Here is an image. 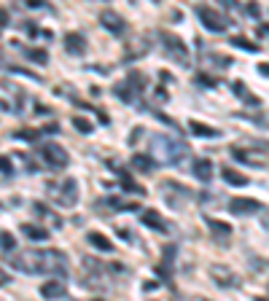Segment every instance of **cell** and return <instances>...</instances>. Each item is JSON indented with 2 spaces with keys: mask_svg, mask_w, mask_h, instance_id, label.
Returning <instances> with one entry per match:
<instances>
[{
  "mask_svg": "<svg viewBox=\"0 0 269 301\" xmlns=\"http://www.w3.org/2000/svg\"><path fill=\"white\" fill-rule=\"evenodd\" d=\"M11 266L25 274H67V255L62 250H27L11 258Z\"/></svg>",
  "mask_w": 269,
  "mask_h": 301,
  "instance_id": "obj_1",
  "label": "cell"
},
{
  "mask_svg": "<svg viewBox=\"0 0 269 301\" xmlns=\"http://www.w3.org/2000/svg\"><path fill=\"white\" fill-rule=\"evenodd\" d=\"M151 153H153V159L162 162V164H178L180 159L188 153V148H186V143L175 140L173 135L156 132L151 137Z\"/></svg>",
  "mask_w": 269,
  "mask_h": 301,
  "instance_id": "obj_2",
  "label": "cell"
},
{
  "mask_svg": "<svg viewBox=\"0 0 269 301\" xmlns=\"http://www.w3.org/2000/svg\"><path fill=\"white\" fill-rule=\"evenodd\" d=\"M46 191H49L51 199L60 204V207H76V202H78V186L73 178L49 180V183H46Z\"/></svg>",
  "mask_w": 269,
  "mask_h": 301,
  "instance_id": "obj_3",
  "label": "cell"
},
{
  "mask_svg": "<svg viewBox=\"0 0 269 301\" xmlns=\"http://www.w3.org/2000/svg\"><path fill=\"white\" fill-rule=\"evenodd\" d=\"M197 16L202 19L205 30H210V32H226V27H229V19L218 8H213V5H197Z\"/></svg>",
  "mask_w": 269,
  "mask_h": 301,
  "instance_id": "obj_4",
  "label": "cell"
},
{
  "mask_svg": "<svg viewBox=\"0 0 269 301\" xmlns=\"http://www.w3.org/2000/svg\"><path fill=\"white\" fill-rule=\"evenodd\" d=\"M38 156H41L43 164H46V167H51V169H65L67 164H70V156H67V151L62 148V145H57V143L41 145Z\"/></svg>",
  "mask_w": 269,
  "mask_h": 301,
  "instance_id": "obj_5",
  "label": "cell"
},
{
  "mask_svg": "<svg viewBox=\"0 0 269 301\" xmlns=\"http://www.w3.org/2000/svg\"><path fill=\"white\" fill-rule=\"evenodd\" d=\"M159 38H162V43H164V51H167L175 62H183V65H186V62H188L186 43H183L178 35H173V32H159Z\"/></svg>",
  "mask_w": 269,
  "mask_h": 301,
  "instance_id": "obj_6",
  "label": "cell"
},
{
  "mask_svg": "<svg viewBox=\"0 0 269 301\" xmlns=\"http://www.w3.org/2000/svg\"><path fill=\"white\" fill-rule=\"evenodd\" d=\"M261 210V202L256 199H248V196H234L229 199V213L232 215H253Z\"/></svg>",
  "mask_w": 269,
  "mask_h": 301,
  "instance_id": "obj_7",
  "label": "cell"
},
{
  "mask_svg": "<svg viewBox=\"0 0 269 301\" xmlns=\"http://www.w3.org/2000/svg\"><path fill=\"white\" fill-rule=\"evenodd\" d=\"M100 25L105 27L108 32H113V35H124L127 32V25H124V19L116 14V11H111V8H105L100 14Z\"/></svg>",
  "mask_w": 269,
  "mask_h": 301,
  "instance_id": "obj_8",
  "label": "cell"
},
{
  "mask_svg": "<svg viewBox=\"0 0 269 301\" xmlns=\"http://www.w3.org/2000/svg\"><path fill=\"white\" fill-rule=\"evenodd\" d=\"M210 277H213L215 282H218L221 288H237L239 285V280H237V274H234L232 269H226V266H210Z\"/></svg>",
  "mask_w": 269,
  "mask_h": 301,
  "instance_id": "obj_9",
  "label": "cell"
},
{
  "mask_svg": "<svg viewBox=\"0 0 269 301\" xmlns=\"http://www.w3.org/2000/svg\"><path fill=\"white\" fill-rule=\"evenodd\" d=\"M65 51L73 56H84L87 54V38L81 32H67L65 35Z\"/></svg>",
  "mask_w": 269,
  "mask_h": 301,
  "instance_id": "obj_10",
  "label": "cell"
},
{
  "mask_svg": "<svg viewBox=\"0 0 269 301\" xmlns=\"http://www.w3.org/2000/svg\"><path fill=\"white\" fill-rule=\"evenodd\" d=\"M41 296L43 299H62L65 296V282L60 280V277H54V280H49V282H43L41 285Z\"/></svg>",
  "mask_w": 269,
  "mask_h": 301,
  "instance_id": "obj_11",
  "label": "cell"
},
{
  "mask_svg": "<svg viewBox=\"0 0 269 301\" xmlns=\"http://www.w3.org/2000/svg\"><path fill=\"white\" fill-rule=\"evenodd\" d=\"M140 220L148 226V229H153V231H170V226L162 220V215H159L156 210H143Z\"/></svg>",
  "mask_w": 269,
  "mask_h": 301,
  "instance_id": "obj_12",
  "label": "cell"
},
{
  "mask_svg": "<svg viewBox=\"0 0 269 301\" xmlns=\"http://www.w3.org/2000/svg\"><path fill=\"white\" fill-rule=\"evenodd\" d=\"M232 156L237 159V162H242V164H250V167H264V159L253 156V153L245 151L242 145H234V148H232Z\"/></svg>",
  "mask_w": 269,
  "mask_h": 301,
  "instance_id": "obj_13",
  "label": "cell"
},
{
  "mask_svg": "<svg viewBox=\"0 0 269 301\" xmlns=\"http://www.w3.org/2000/svg\"><path fill=\"white\" fill-rule=\"evenodd\" d=\"M22 234H25L27 240H32V242L49 240V229H43V226H38V223H22Z\"/></svg>",
  "mask_w": 269,
  "mask_h": 301,
  "instance_id": "obj_14",
  "label": "cell"
},
{
  "mask_svg": "<svg viewBox=\"0 0 269 301\" xmlns=\"http://www.w3.org/2000/svg\"><path fill=\"white\" fill-rule=\"evenodd\" d=\"M221 178H224V183L234 186V189H242V186H248V175H239L237 169H232V167H224V169H221Z\"/></svg>",
  "mask_w": 269,
  "mask_h": 301,
  "instance_id": "obj_15",
  "label": "cell"
},
{
  "mask_svg": "<svg viewBox=\"0 0 269 301\" xmlns=\"http://www.w3.org/2000/svg\"><path fill=\"white\" fill-rule=\"evenodd\" d=\"M194 178H199V180H205V183H208L210 178H213V162H210V159H197V162H194Z\"/></svg>",
  "mask_w": 269,
  "mask_h": 301,
  "instance_id": "obj_16",
  "label": "cell"
},
{
  "mask_svg": "<svg viewBox=\"0 0 269 301\" xmlns=\"http://www.w3.org/2000/svg\"><path fill=\"white\" fill-rule=\"evenodd\" d=\"M205 223L210 226V231H213V237L218 242H224L226 237H232V226L229 223H221V220H215V218H205Z\"/></svg>",
  "mask_w": 269,
  "mask_h": 301,
  "instance_id": "obj_17",
  "label": "cell"
},
{
  "mask_svg": "<svg viewBox=\"0 0 269 301\" xmlns=\"http://www.w3.org/2000/svg\"><path fill=\"white\" fill-rule=\"evenodd\" d=\"M87 240H89L91 247H97V250H102V253H111V250H113V242L108 240L105 234H100V231H89Z\"/></svg>",
  "mask_w": 269,
  "mask_h": 301,
  "instance_id": "obj_18",
  "label": "cell"
},
{
  "mask_svg": "<svg viewBox=\"0 0 269 301\" xmlns=\"http://www.w3.org/2000/svg\"><path fill=\"white\" fill-rule=\"evenodd\" d=\"M119 183H121V189H124V191H129V194H137V196L146 194V189H143L140 183H135V180L129 178V175L124 172V169H119Z\"/></svg>",
  "mask_w": 269,
  "mask_h": 301,
  "instance_id": "obj_19",
  "label": "cell"
},
{
  "mask_svg": "<svg viewBox=\"0 0 269 301\" xmlns=\"http://www.w3.org/2000/svg\"><path fill=\"white\" fill-rule=\"evenodd\" d=\"M188 129H191V135H197V137H218V129L208 127V124H202V121H188Z\"/></svg>",
  "mask_w": 269,
  "mask_h": 301,
  "instance_id": "obj_20",
  "label": "cell"
},
{
  "mask_svg": "<svg viewBox=\"0 0 269 301\" xmlns=\"http://www.w3.org/2000/svg\"><path fill=\"white\" fill-rule=\"evenodd\" d=\"M127 83H129V89L135 92V97H140V94L146 92V76H143V73H137V70H132L127 76Z\"/></svg>",
  "mask_w": 269,
  "mask_h": 301,
  "instance_id": "obj_21",
  "label": "cell"
},
{
  "mask_svg": "<svg viewBox=\"0 0 269 301\" xmlns=\"http://www.w3.org/2000/svg\"><path fill=\"white\" fill-rule=\"evenodd\" d=\"M132 167L140 169V172H151V169H153V159L148 156V153H135V156H132Z\"/></svg>",
  "mask_w": 269,
  "mask_h": 301,
  "instance_id": "obj_22",
  "label": "cell"
},
{
  "mask_svg": "<svg viewBox=\"0 0 269 301\" xmlns=\"http://www.w3.org/2000/svg\"><path fill=\"white\" fill-rule=\"evenodd\" d=\"M229 43H232V46H237V49H242V51H250V54H256V51L261 49V46H256L253 41H248L245 35H232V41H229Z\"/></svg>",
  "mask_w": 269,
  "mask_h": 301,
  "instance_id": "obj_23",
  "label": "cell"
},
{
  "mask_svg": "<svg viewBox=\"0 0 269 301\" xmlns=\"http://www.w3.org/2000/svg\"><path fill=\"white\" fill-rule=\"evenodd\" d=\"M113 94H116V97L121 100V102H135V100H137V97H135V92L129 89V83H127V81L119 83V86L113 89Z\"/></svg>",
  "mask_w": 269,
  "mask_h": 301,
  "instance_id": "obj_24",
  "label": "cell"
},
{
  "mask_svg": "<svg viewBox=\"0 0 269 301\" xmlns=\"http://www.w3.org/2000/svg\"><path fill=\"white\" fill-rule=\"evenodd\" d=\"M232 86H234V94H237L239 100L250 102V105H259V97H253V94H248V92H245V83H242V81H234Z\"/></svg>",
  "mask_w": 269,
  "mask_h": 301,
  "instance_id": "obj_25",
  "label": "cell"
},
{
  "mask_svg": "<svg viewBox=\"0 0 269 301\" xmlns=\"http://www.w3.org/2000/svg\"><path fill=\"white\" fill-rule=\"evenodd\" d=\"M25 56L32 62H38V65H46L49 62V54H46L43 49H25Z\"/></svg>",
  "mask_w": 269,
  "mask_h": 301,
  "instance_id": "obj_26",
  "label": "cell"
},
{
  "mask_svg": "<svg viewBox=\"0 0 269 301\" xmlns=\"http://www.w3.org/2000/svg\"><path fill=\"white\" fill-rule=\"evenodd\" d=\"M73 127H76L81 135H91V121L84 118V116H73Z\"/></svg>",
  "mask_w": 269,
  "mask_h": 301,
  "instance_id": "obj_27",
  "label": "cell"
},
{
  "mask_svg": "<svg viewBox=\"0 0 269 301\" xmlns=\"http://www.w3.org/2000/svg\"><path fill=\"white\" fill-rule=\"evenodd\" d=\"M242 145H248V148H259V151H267L269 153V140H256V137H245Z\"/></svg>",
  "mask_w": 269,
  "mask_h": 301,
  "instance_id": "obj_28",
  "label": "cell"
},
{
  "mask_svg": "<svg viewBox=\"0 0 269 301\" xmlns=\"http://www.w3.org/2000/svg\"><path fill=\"white\" fill-rule=\"evenodd\" d=\"M0 240H3V253L5 255L16 247V240H14V234H11V231H3V234H0Z\"/></svg>",
  "mask_w": 269,
  "mask_h": 301,
  "instance_id": "obj_29",
  "label": "cell"
},
{
  "mask_svg": "<svg viewBox=\"0 0 269 301\" xmlns=\"http://www.w3.org/2000/svg\"><path fill=\"white\" fill-rule=\"evenodd\" d=\"M38 135H41V132H32V129H19V132H14V137L16 140H30V143H32V140H38Z\"/></svg>",
  "mask_w": 269,
  "mask_h": 301,
  "instance_id": "obj_30",
  "label": "cell"
},
{
  "mask_svg": "<svg viewBox=\"0 0 269 301\" xmlns=\"http://www.w3.org/2000/svg\"><path fill=\"white\" fill-rule=\"evenodd\" d=\"M0 164H3V175H5V178H14V164H11V159L3 156V159H0Z\"/></svg>",
  "mask_w": 269,
  "mask_h": 301,
  "instance_id": "obj_31",
  "label": "cell"
},
{
  "mask_svg": "<svg viewBox=\"0 0 269 301\" xmlns=\"http://www.w3.org/2000/svg\"><path fill=\"white\" fill-rule=\"evenodd\" d=\"M197 83H199V86H215L218 81H215L213 76H205V73H199V76H197Z\"/></svg>",
  "mask_w": 269,
  "mask_h": 301,
  "instance_id": "obj_32",
  "label": "cell"
},
{
  "mask_svg": "<svg viewBox=\"0 0 269 301\" xmlns=\"http://www.w3.org/2000/svg\"><path fill=\"white\" fill-rule=\"evenodd\" d=\"M245 14L253 16V19H259V16H261V8H259L256 3H250V5H245Z\"/></svg>",
  "mask_w": 269,
  "mask_h": 301,
  "instance_id": "obj_33",
  "label": "cell"
},
{
  "mask_svg": "<svg viewBox=\"0 0 269 301\" xmlns=\"http://www.w3.org/2000/svg\"><path fill=\"white\" fill-rule=\"evenodd\" d=\"M54 132H60V127H57V124H46V127L41 129V135H54Z\"/></svg>",
  "mask_w": 269,
  "mask_h": 301,
  "instance_id": "obj_34",
  "label": "cell"
},
{
  "mask_svg": "<svg viewBox=\"0 0 269 301\" xmlns=\"http://www.w3.org/2000/svg\"><path fill=\"white\" fill-rule=\"evenodd\" d=\"M25 30H27V35H32V38L38 35V27L32 25V22H25Z\"/></svg>",
  "mask_w": 269,
  "mask_h": 301,
  "instance_id": "obj_35",
  "label": "cell"
},
{
  "mask_svg": "<svg viewBox=\"0 0 269 301\" xmlns=\"http://www.w3.org/2000/svg\"><path fill=\"white\" fill-rule=\"evenodd\" d=\"M143 132H146V129H143V127H135V129H132V137H129V143H135V140L140 137Z\"/></svg>",
  "mask_w": 269,
  "mask_h": 301,
  "instance_id": "obj_36",
  "label": "cell"
},
{
  "mask_svg": "<svg viewBox=\"0 0 269 301\" xmlns=\"http://www.w3.org/2000/svg\"><path fill=\"white\" fill-rule=\"evenodd\" d=\"M259 73H261L264 78H269V62H261V65H259Z\"/></svg>",
  "mask_w": 269,
  "mask_h": 301,
  "instance_id": "obj_37",
  "label": "cell"
},
{
  "mask_svg": "<svg viewBox=\"0 0 269 301\" xmlns=\"http://www.w3.org/2000/svg\"><path fill=\"white\" fill-rule=\"evenodd\" d=\"M27 8H41V5H43V0H27Z\"/></svg>",
  "mask_w": 269,
  "mask_h": 301,
  "instance_id": "obj_38",
  "label": "cell"
},
{
  "mask_svg": "<svg viewBox=\"0 0 269 301\" xmlns=\"http://www.w3.org/2000/svg\"><path fill=\"white\" fill-rule=\"evenodd\" d=\"M259 35H264V38H269V27H264V25H261V27H259Z\"/></svg>",
  "mask_w": 269,
  "mask_h": 301,
  "instance_id": "obj_39",
  "label": "cell"
},
{
  "mask_svg": "<svg viewBox=\"0 0 269 301\" xmlns=\"http://www.w3.org/2000/svg\"><path fill=\"white\" fill-rule=\"evenodd\" d=\"M256 301H269V299H261V296H259V299H256Z\"/></svg>",
  "mask_w": 269,
  "mask_h": 301,
  "instance_id": "obj_40",
  "label": "cell"
}]
</instances>
